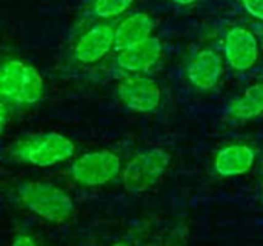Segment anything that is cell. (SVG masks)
<instances>
[{
  "label": "cell",
  "mask_w": 263,
  "mask_h": 246,
  "mask_svg": "<svg viewBox=\"0 0 263 246\" xmlns=\"http://www.w3.org/2000/svg\"><path fill=\"white\" fill-rule=\"evenodd\" d=\"M14 199L31 214L55 225L71 220L76 213L71 196L63 188L48 182H22L14 188Z\"/></svg>",
  "instance_id": "obj_1"
},
{
  "label": "cell",
  "mask_w": 263,
  "mask_h": 246,
  "mask_svg": "<svg viewBox=\"0 0 263 246\" xmlns=\"http://www.w3.org/2000/svg\"><path fill=\"white\" fill-rule=\"evenodd\" d=\"M76 153L74 142L59 133H40L18 139L8 148V156L14 162L49 168L69 160Z\"/></svg>",
  "instance_id": "obj_2"
},
{
  "label": "cell",
  "mask_w": 263,
  "mask_h": 246,
  "mask_svg": "<svg viewBox=\"0 0 263 246\" xmlns=\"http://www.w3.org/2000/svg\"><path fill=\"white\" fill-rule=\"evenodd\" d=\"M123 159L114 149H97L77 157L66 174L71 182L85 188H97L112 183L123 173Z\"/></svg>",
  "instance_id": "obj_3"
},
{
  "label": "cell",
  "mask_w": 263,
  "mask_h": 246,
  "mask_svg": "<svg viewBox=\"0 0 263 246\" xmlns=\"http://www.w3.org/2000/svg\"><path fill=\"white\" fill-rule=\"evenodd\" d=\"M116 49V31L109 22H94L76 34L69 57L72 63L89 68L102 63Z\"/></svg>",
  "instance_id": "obj_4"
},
{
  "label": "cell",
  "mask_w": 263,
  "mask_h": 246,
  "mask_svg": "<svg viewBox=\"0 0 263 246\" xmlns=\"http://www.w3.org/2000/svg\"><path fill=\"white\" fill-rule=\"evenodd\" d=\"M171 154L163 148H151L131 157L122 173V185L131 194L151 190L168 171Z\"/></svg>",
  "instance_id": "obj_5"
},
{
  "label": "cell",
  "mask_w": 263,
  "mask_h": 246,
  "mask_svg": "<svg viewBox=\"0 0 263 246\" xmlns=\"http://www.w3.org/2000/svg\"><path fill=\"white\" fill-rule=\"evenodd\" d=\"M117 97L123 106L134 112L148 114L162 105V88L148 74H129L119 80Z\"/></svg>",
  "instance_id": "obj_6"
},
{
  "label": "cell",
  "mask_w": 263,
  "mask_h": 246,
  "mask_svg": "<svg viewBox=\"0 0 263 246\" xmlns=\"http://www.w3.org/2000/svg\"><path fill=\"white\" fill-rule=\"evenodd\" d=\"M223 57L228 66L237 72L253 69L260 57L256 34L247 26H231L223 37Z\"/></svg>",
  "instance_id": "obj_7"
},
{
  "label": "cell",
  "mask_w": 263,
  "mask_h": 246,
  "mask_svg": "<svg viewBox=\"0 0 263 246\" xmlns=\"http://www.w3.org/2000/svg\"><path fill=\"white\" fill-rule=\"evenodd\" d=\"M116 52H117L114 59L116 66L125 75L148 74L160 63L163 46H162V42L153 35L139 45L129 46Z\"/></svg>",
  "instance_id": "obj_8"
},
{
  "label": "cell",
  "mask_w": 263,
  "mask_h": 246,
  "mask_svg": "<svg viewBox=\"0 0 263 246\" xmlns=\"http://www.w3.org/2000/svg\"><path fill=\"white\" fill-rule=\"evenodd\" d=\"M223 74V57L213 48H202L186 65V79L199 91L214 89Z\"/></svg>",
  "instance_id": "obj_9"
},
{
  "label": "cell",
  "mask_w": 263,
  "mask_h": 246,
  "mask_svg": "<svg viewBox=\"0 0 263 246\" xmlns=\"http://www.w3.org/2000/svg\"><path fill=\"white\" fill-rule=\"evenodd\" d=\"M256 151L247 143H231L220 148L214 157V171L220 177H237L251 171Z\"/></svg>",
  "instance_id": "obj_10"
},
{
  "label": "cell",
  "mask_w": 263,
  "mask_h": 246,
  "mask_svg": "<svg viewBox=\"0 0 263 246\" xmlns=\"http://www.w3.org/2000/svg\"><path fill=\"white\" fill-rule=\"evenodd\" d=\"M116 49H125L139 45L153 37L154 20L146 12H133L123 17L116 26Z\"/></svg>",
  "instance_id": "obj_11"
},
{
  "label": "cell",
  "mask_w": 263,
  "mask_h": 246,
  "mask_svg": "<svg viewBox=\"0 0 263 246\" xmlns=\"http://www.w3.org/2000/svg\"><path fill=\"white\" fill-rule=\"evenodd\" d=\"M263 116V82L247 88L227 106V117L233 122H250Z\"/></svg>",
  "instance_id": "obj_12"
},
{
  "label": "cell",
  "mask_w": 263,
  "mask_h": 246,
  "mask_svg": "<svg viewBox=\"0 0 263 246\" xmlns=\"http://www.w3.org/2000/svg\"><path fill=\"white\" fill-rule=\"evenodd\" d=\"M26 65L28 63L22 62L20 59H8L3 62L2 71H0V96H2V100H6V102L14 105V102L20 92V88H22Z\"/></svg>",
  "instance_id": "obj_13"
},
{
  "label": "cell",
  "mask_w": 263,
  "mask_h": 246,
  "mask_svg": "<svg viewBox=\"0 0 263 246\" xmlns=\"http://www.w3.org/2000/svg\"><path fill=\"white\" fill-rule=\"evenodd\" d=\"M43 91H45V85H43V79H42L40 72L32 65H26L22 88H20V92H18L14 105L25 106V108L32 106L42 100Z\"/></svg>",
  "instance_id": "obj_14"
},
{
  "label": "cell",
  "mask_w": 263,
  "mask_h": 246,
  "mask_svg": "<svg viewBox=\"0 0 263 246\" xmlns=\"http://www.w3.org/2000/svg\"><path fill=\"white\" fill-rule=\"evenodd\" d=\"M134 0H91L89 12L97 22H111L122 17Z\"/></svg>",
  "instance_id": "obj_15"
},
{
  "label": "cell",
  "mask_w": 263,
  "mask_h": 246,
  "mask_svg": "<svg viewBox=\"0 0 263 246\" xmlns=\"http://www.w3.org/2000/svg\"><path fill=\"white\" fill-rule=\"evenodd\" d=\"M240 3L251 17L263 22V0H240Z\"/></svg>",
  "instance_id": "obj_16"
},
{
  "label": "cell",
  "mask_w": 263,
  "mask_h": 246,
  "mask_svg": "<svg viewBox=\"0 0 263 246\" xmlns=\"http://www.w3.org/2000/svg\"><path fill=\"white\" fill-rule=\"evenodd\" d=\"M11 246H39V245H37L35 239H34L31 234H28V233H18V234L14 237L12 245Z\"/></svg>",
  "instance_id": "obj_17"
},
{
  "label": "cell",
  "mask_w": 263,
  "mask_h": 246,
  "mask_svg": "<svg viewBox=\"0 0 263 246\" xmlns=\"http://www.w3.org/2000/svg\"><path fill=\"white\" fill-rule=\"evenodd\" d=\"M171 2H174V3H177L180 6H190V5L196 3L197 0H171Z\"/></svg>",
  "instance_id": "obj_18"
},
{
  "label": "cell",
  "mask_w": 263,
  "mask_h": 246,
  "mask_svg": "<svg viewBox=\"0 0 263 246\" xmlns=\"http://www.w3.org/2000/svg\"><path fill=\"white\" fill-rule=\"evenodd\" d=\"M111 246H133V242L129 239H125V240H119V242L112 243Z\"/></svg>",
  "instance_id": "obj_19"
}]
</instances>
